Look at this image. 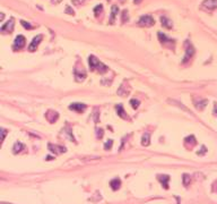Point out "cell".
I'll return each instance as SVG.
<instances>
[{
	"instance_id": "cell-24",
	"label": "cell",
	"mask_w": 217,
	"mask_h": 204,
	"mask_svg": "<svg viewBox=\"0 0 217 204\" xmlns=\"http://www.w3.org/2000/svg\"><path fill=\"white\" fill-rule=\"evenodd\" d=\"M130 104H131V107H132L134 109H137V108L139 107V101L136 100V99H132V100L130 101Z\"/></svg>"
},
{
	"instance_id": "cell-7",
	"label": "cell",
	"mask_w": 217,
	"mask_h": 204,
	"mask_svg": "<svg viewBox=\"0 0 217 204\" xmlns=\"http://www.w3.org/2000/svg\"><path fill=\"white\" fill-rule=\"evenodd\" d=\"M49 150L54 153V154H61V153H64L66 152V147L64 146H61V145H53V144H49L47 145Z\"/></svg>"
},
{
	"instance_id": "cell-11",
	"label": "cell",
	"mask_w": 217,
	"mask_h": 204,
	"mask_svg": "<svg viewBox=\"0 0 217 204\" xmlns=\"http://www.w3.org/2000/svg\"><path fill=\"white\" fill-rule=\"evenodd\" d=\"M69 109L77 111V112H83L84 110L86 109V104H84V103H71L69 106Z\"/></svg>"
},
{
	"instance_id": "cell-6",
	"label": "cell",
	"mask_w": 217,
	"mask_h": 204,
	"mask_svg": "<svg viewBox=\"0 0 217 204\" xmlns=\"http://www.w3.org/2000/svg\"><path fill=\"white\" fill-rule=\"evenodd\" d=\"M42 39H43V36H42L41 34H39V35H36L35 38H33V40H32L31 44L28 46V50H30L31 52L35 51V50H36V48L39 47V44L41 43Z\"/></svg>"
},
{
	"instance_id": "cell-31",
	"label": "cell",
	"mask_w": 217,
	"mask_h": 204,
	"mask_svg": "<svg viewBox=\"0 0 217 204\" xmlns=\"http://www.w3.org/2000/svg\"><path fill=\"white\" fill-rule=\"evenodd\" d=\"M97 132H100V133H97V137H102L103 136V129H97Z\"/></svg>"
},
{
	"instance_id": "cell-8",
	"label": "cell",
	"mask_w": 217,
	"mask_h": 204,
	"mask_svg": "<svg viewBox=\"0 0 217 204\" xmlns=\"http://www.w3.org/2000/svg\"><path fill=\"white\" fill-rule=\"evenodd\" d=\"M202 7L208 10H213L217 8V0H203L202 1Z\"/></svg>"
},
{
	"instance_id": "cell-21",
	"label": "cell",
	"mask_w": 217,
	"mask_h": 204,
	"mask_svg": "<svg viewBox=\"0 0 217 204\" xmlns=\"http://www.w3.org/2000/svg\"><path fill=\"white\" fill-rule=\"evenodd\" d=\"M207 104V100H202V101H199V102H196V108L199 110H202Z\"/></svg>"
},
{
	"instance_id": "cell-34",
	"label": "cell",
	"mask_w": 217,
	"mask_h": 204,
	"mask_svg": "<svg viewBox=\"0 0 217 204\" xmlns=\"http://www.w3.org/2000/svg\"><path fill=\"white\" fill-rule=\"evenodd\" d=\"M213 189H214L215 192H217V181L215 183V184H214V187H213Z\"/></svg>"
},
{
	"instance_id": "cell-26",
	"label": "cell",
	"mask_w": 217,
	"mask_h": 204,
	"mask_svg": "<svg viewBox=\"0 0 217 204\" xmlns=\"http://www.w3.org/2000/svg\"><path fill=\"white\" fill-rule=\"evenodd\" d=\"M20 24L25 27V29H27V30H31L32 29V25L30 24V23H27V22H25V20H20Z\"/></svg>"
},
{
	"instance_id": "cell-20",
	"label": "cell",
	"mask_w": 217,
	"mask_h": 204,
	"mask_svg": "<svg viewBox=\"0 0 217 204\" xmlns=\"http://www.w3.org/2000/svg\"><path fill=\"white\" fill-rule=\"evenodd\" d=\"M184 143H186V144H189V143H190V146H193V145L197 144V141H196L195 136H188V137H186V140H184Z\"/></svg>"
},
{
	"instance_id": "cell-36",
	"label": "cell",
	"mask_w": 217,
	"mask_h": 204,
	"mask_svg": "<svg viewBox=\"0 0 217 204\" xmlns=\"http://www.w3.org/2000/svg\"><path fill=\"white\" fill-rule=\"evenodd\" d=\"M1 204H13V203H6V202H1Z\"/></svg>"
},
{
	"instance_id": "cell-28",
	"label": "cell",
	"mask_w": 217,
	"mask_h": 204,
	"mask_svg": "<svg viewBox=\"0 0 217 204\" xmlns=\"http://www.w3.org/2000/svg\"><path fill=\"white\" fill-rule=\"evenodd\" d=\"M66 13H67V14H69V15H74V14H75L74 9H73L70 6H67V8H66Z\"/></svg>"
},
{
	"instance_id": "cell-18",
	"label": "cell",
	"mask_w": 217,
	"mask_h": 204,
	"mask_svg": "<svg viewBox=\"0 0 217 204\" xmlns=\"http://www.w3.org/2000/svg\"><path fill=\"white\" fill-rule=\"evenodd\" d=\"M161 22H162V25L164 26V27H166V29H172V22H171L170 19L167 18V17H161Z\"/></svg>"
},
{
	"instance_id": "cell-38",
	"label": "cell",
	"mask_w": 217,
	"mask_h": 204,
	"mask_svg": "<svg viewBox=\"0 0 217 204\" xmlns=\"http://www.w3.org/2000/svg\"><path fill=\"white\" fill-rule=\"evenodd\" d=\"M108 1H110V0H108Z\"/></svg>"
},
{
	"instance_id": "cell-9",
	"label": "cell",
	"mask_w": 217,
	"mask_h": 204,
	"mask_svg": "<svg viewBox=\"0 0 217 204\" xmlns=\"http://www.w3.org/2000/svg\"><path fill=\"white\" fill-rule=\"evenodd\" d=\"M157 179L159 180V183L162 184V186L165 189H169V181H170V176L167 175H158Z\"/></svg>"
},
{
	"instance_id": "cell-5",
	"label": "cell",
	"mask_w": 217,
	"mask_h": 204,
	"mask_svg": "<svg viewBox=\"0 0 217 204\" xmlns=\"http://www.w3.org/2000/svg\"><path fill=\"white\" fill-rule=\"evenodd\" d=\"M14 25H15L14 18H10L8 22H6V23L1 26L0 31L2 32V33H10V32H13V30H14Z\"/></svg>"
},
{
	"instance_id": "cell-37",
	"label": "cell",
	"mask_w": 217,
	"mask_h": 204,
	"mask_svg": "<svg viewBox=\"0 0 217 204\" xmlns=\"http://www.w3.org/2000/svg\"><path fill=\"white\" fill-rule=\"evenodd\" d=\"M120 1H121V2H124V1H125V0H120Z\"/></svg>"
},
{
	"instance_id": "cell-29",
	"label": "cell",
	"mask_w": 217,
	"mask_h": 204,
	"mask_svg": "<svg viewBox=\"0 0 217 204\" xmlns=\"http://www.w3.org/2000/svg\"><path fill=\"white\" fill-rule=\"evenodd\" d=\"M206 152H207L206 147H205V146H201V151H198V152H197V154H198V156H202V154H205Z\"/></svg>"
},
{
	"instance_id": "cell-2",
	"label": "cell",
	"mask_w": 217,
	"mask_h": 204,
	"mask_svg": "<svg viewBox=\"0 0 217 204\" xmlns=\"http://www.w3.org/2000/svg\"><path fill=\"white\" fill-rule=\"evenodd\" d=\"M140 26H145V27H149V26H153L155 24V20L154 18L151 15H144L139 18V22H138Z\"/></svg>"
},
{
	"instance_id": "cell-27",
	"label": "cell",
	"mask_w": 217,
	"mask_h": 204,
	"mask_svg": "<svg viewBox=\"0 0 217 204\" xmlns=\"http://www.w3.org/2000/svg\"><path fill=\"white\" fill-rule=\"evenodd\" d=\"M128 19H129L128 12H127V10H123V12H122V23H125Z\"/></svg>"
},
{
	"instance_id": "cell-25",
	"label": "cell",
	"mask_w": 217,
	"mask_h": 204,
	"mask_svg": "<svg viewBox=\"0 0 217 204\" xmlns=\"http://www.w3.org/2000/svg\"><path fill=\"white\" fill-rule=\"evenodd\" d=\"M112 145H113V141H112V140H108V141L104 144V150H111Z\"/></svg>"
},
{
	"instance_id": "cell-10",
	"label": "cell",
	"mask_w": 217,
	"mask_h": 204,
	"mask_svg": "<svg viewBox=\"0 0 217 204\" xmlns=\"http://www.w3.org/2000/svg\"><path fill=\"white\" fill-rule=\"evenodd\" d=\"M45 117H47V119L50 121V123H54V121L58 120V118H59V113H58L57 111L49 110L47 113H45Z\"/></svg>"
},
{
	"instance_id": "cell-32",
	"label": "cell",
	"mask_w": 217,
	"mask_h": 204,
	"mask_svg": "<svg viewBox=\"0 0 217 204\" xmlns=\"http://www.w3.org/2000/svg\"><path fill=\"white\" fill-rule=\"evenodd\" d=\"M51 1H52V3H54V5H57V3L61 2V0H51Z\"/></svg>"
},
{
	"instance_id": "cell-3",
	"label": "cell",
	"mask_w": 217,
	"mask_h": 204,
	"mask_svg": "<svg viewBox=\"0 0 217 204\" xmlns=\"http://www.w3.org/2000/svg\"><path fill=\"white\" fill-rule=\"evenodd\" d=\"M193 53H195V48H193V46H192L189 41H186V56L183 57L182 63H186V61H189V59L192 58Z\"/></svg>"
},
{
	"instance_id": "cell-22",
	"label": "cell",
	"mask_w": 217,
	"mask_h": 204,
	"mask_svg": "<svg viewBox=\"0 0 217 204\" xmlns=\"http://www.w3.org/2000/svg\"><path fill=\"white\" fill-rule=\"evenodd\" d=\"M102 12H103V6H102V5H97V6L94 8V14H95V16H98Z\"/></svg>"
},
{
	"instance_id": "cell-33",
	"label": "cell",
	"mask_w": 217,
	"mask_h": 204,
	"mask_svg": "<svg viewBox=\"0 0 217 204\" xmlns=\"http://www.w3.org/2000/svg\"><path fill=\"white\" fill-rule=\"evenodd\" d=\"M6 134H7V130H6V129H3V135H2V140H5V136H6Z\"/></svg>"
},
{
	"instance_id": "cell-35",
	"label": "cell",
	"mask_w": 217,
	"mask_h": 204,
	"mask_svg": "<svg viewBox=\"0 0 217 204\" xmlns=\"http://www.w3.org/2000/svg\"><path fill=\"white\" fill-rule=\"evenodd\" d=\"M134 1H135V3H139L141 0H134Z\"/></svg>"
},
{
	"instance_id": "cell-13",
	"label": "cell",
	"mask_w": 217,
	"mask_h": 204,
	"mask_svg": "<svg viewBox=\"0 0 217 204\" xmlns=\"http://www.w3.org/2000/svg\"><path fill=\"white\" fill-rule=\"evenodd\" d=\"M75 77H76V81H77V82H81V81H84L85 77H86V73H85V70L79 72V69L76 67V68H75Z\"/></svg>"
},
{
	"instance_id": "cell-4",
	"label": "cell",
	"mask_w": 217,
	"mask_h": 204,
	"mask_svg": "<svg viewBox=\"0 0 217 204\" xmlns=\"http://www.w3.org/2000/svg\"><path fill=\"white\" fill-rule=\"evenodd\" d=\"M26 43V39L23 36V35H17L15 38V41H14V44H13V49L17 51V50H20L23 49L24 46Z\"/></svg>"
},
{
	"instance_id": "cell-17",
	"label": "cell",
	"mask_w": 217,
	"mask_h": 204,
	"mask_svg": "<svg viewBox=\"0 0 217 204\" xmlns=\"http://www.w3.org/2000/svg\"><path fill=\"white\" fill-rule=\"evenodd\" d=\"M25 149V145L23 144V143H20V142H17V143H15V145H14V147H13V152L15 153V154H17V153H19L22 150H24Z\"/></svg>"
},
{
	"instance_id": "cell-16",
	"label": "cell",
	"mask_w": 217,
	"mask_h": 204,
	"mask_svg": "<svg viewBox=\"0 0 217 204\" xmlns=\"http://www.w3.org/2000/svg\"><path fill=\"white\" fill-rule=\"evenodd\" d=\"M110 186H111V188L113 189V190H117V189L120 188V186H121V180L119 178H114V179L111 180Z\"/></svg>"
},
{
	"instance_id": "cell-14",
	"label": "cell",
	"mask_w": 217,
	"mask_h": 204,
	"mask_svg": "<svg viewBox=\"0 0 217 204\" xmlns=\"http://www.w3.org/2000/svg\"><path fill=\"white\" fill-rule=\"evenodd\" d=\"M158 39H159V41L162 42V43H174V40H172V39H169L164 33H162V32H158Z\"/></svg>"
},
{
	"instance_id": "cell-15",
	"label": "cell",
	"mask_w": 217,
	"mask_h": 204,
	"mask_svg": "<svg viewBox=\"0 0 217 204\" xmlns=\"http://www.w3.org/2000/svg\"><path fill=\"white\" fill-rule=\"evenodd\" d=\"M115 110H117L119 117H121V118H123V119H129V117H128V116L125 115V112H124L122 104H117V106H115Z\"/></svg>"
},
{
	"instance_id": "cell-30",
	"label": "cell",
	"mask_w": 217,
	"mask_h": 204,
	"mask_svg": "<svg viewBox=\"0 0 217 204\" xmlns=\"http://www.w3.org/2000/svg\"><path fill=\"white\" fill-rule=\"evenodd\" d=\"M85 0H73V2L75 3V5H77V6H79V5H81L83 2H84Z\"/></svg>"
},
{
	"instance_id": "cell-12",
	"label": "cell",
	"mask_w": 217,
	"mask_h": 204,
	"mask_svg": "<svg viewBox=\"0 0 217 204\" xmlns=\"http://www.w3.org/2000/svg\"><path fill=\"white\" fill-rule=\"evenodd\" d=\"M119 13V7L117 5H113L112 6V9H111V18H110V24H113L114 20H115V17Z\"/></svg>"
},
{
	"instance_id": "cell-23",
	"label": "cell",
	"mask_w": 217,
	"mask_h": 204,
	"mask_svg": "<svg viewBox=\"0 0 217 204\" xmlns=\"http://www.w3.org/2000/svg\"><path fill=\"white\" fill-rule=\"evenodd\" d=\"M182 179H183V185H184V186H188V185L190 184V181H191V178H190V176H189V175H186V173H184V175H183Z\"/></svg>"
},
{
	"instance_id": "cell-1",
	"label": "cell",
	"mask_w": 217,
	"mask_h": 204,
	"mask_svg": "<svg viewBox=\"0 0 217 204\" xmlns=\"http://www.w3.org/2000/svg\"><path fill=\"white\" fill-rule=\"evenodd\" d=\"M88 63H90V68H91L92 70H96V72H98V73H101V74L108 72V66H105L104 63H101L95 56H90V58H88Z\"/></svg>"
},
{
	"instance_id": "cell-19",
	"label": "cell",
	"mask_w": 217,
	"mask_h": 204,
	"mask_svg": "<svg viewBox=\"0 0 217 204\" xmlns=\"http://www.w3.org/2000/svg\"><path fill=\"white\" fill-rule=\"evenodd\" d=\"M149 139H151L149 133H145V134L142 135V139H141V144H142L144 146H148V145H149Z\"/></svg>"
}]
</instances>
